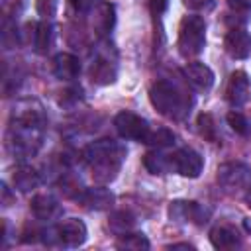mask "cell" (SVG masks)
Instances as JSON below:
<instances>
[{"instance_id": "cell-1", "label": "cell", "mask_w": 251, "mask_h": 251, "mask_svg": "<svg viewBox=\"0 0 251 251\" xmlns=\"http://www.w3.org/2000/svg\"><path fill=\"white\" fill-rule=\"evenodd\" d=\"M43 124H45V114L37 102L25 100L18 104V108L12 114V122L6 135L8 149L18 157L35 155L41 145Z\"/></svg>"}, {"instance_id": "cell-2", "label": "cell", "mask_w": 251, "mask_h": 251, "mask_svg": "<svg viewBox=\"0 0 251 251\" xmlns=\"http://www.w3.org/2000/svg\"><path fill=\"white\" fill-rule=\"evenodd\" d=\"M80 157L90 167L94 180L100 184H108L120 173L122 161L126 157V149L112 139H98L86 145Z\"/></svg>"}, {"instance_id": "cell-3", "label": "cell", "mask_w": 251, "mask_h": 251, "mask_svg": "<svg viewBox=\"0 0 251 251\" xmlns=\"http://www.w3.org/2000/svg\"><path fill=\"white\" fill-rule=\"evenodd\" d=\"M149 100L159 114L173 120L184 118L192 106V100L188 98V94L169 80H157L149 90Z\"/></svg>"}, {"instance_id": "cell-4", "label": "cell", "mask_w": 251, "mask_h": 251, "mask_svg": "<svg viewBox=\"0 0 251 251\" xmlns=\"http://www.w3.org/2000/svg\"><path fill=\"white\" fill-rule=\"evenodd\" d=\"M206 45V22L200 16H184L178 25L176 47L182 57H196Z\"/></svg>"}, {"instance_id": "cell-5", "label": "cell", "mask_w": 251, "mask_h": 251, "mask_svg": "<svg viewBox=\"0 0 251 251\" xmlns=\"http://www.w3.org/2000/svg\"><path fill=\"white\" fill-rule=\"evenodd\" d=\"M114 127L120 133V137L124 139H131V141H145V137L149 135V124L145 118L133 114V112H120L114 118Z\"/></svg>"}, {"instance_id": "cell-6", "label": "cell", "mask_w": 251, "mask_h": 251, "mask_svg": "<svg viewBox=\"0 0 251 251\" xmlns=\"http://www.w3.org/2000/svg\"><path fill=\"white\" fill-rule=\"evenodd\" d=\"M171 163H173V173H178L186 178H196L200 176L204 169V159L198 151L192 147H182L175 153H171Z\"/></svg>"}, {"instance_id": "cell-7", "label": "cell", "mask_w": 251, "mask_h": 251, "mask_svg": "<svg viewBox=\"0 0 251 251\" xmlns=\"http://www.w3.org/2000/svg\"><path fill=\"white\" fill-rule=\"evenodd\" d=\"M218 182L226 188H245L251 182V167L241 161H229L218 167Z\"/></svg>"}, {"instance_id": "cell-8", "label": "cell", "mask_w": 251, "mask_h": 251, "mask_svg": "<svg viewBox=\"0 0 251 251\" xmlns=\"http://www.w3.org/2000/svg\"><path fill=\"white\" fill-rule=\"evenodd\" d=\"M208 210L194 200H173L169 204V218L173 222H192L204 224L208 220Z\"/></svg>"}, {"instance_id": "cell-9", "label": "cell", "mask_w": 251, "mask_h": 251, "mask_svg": "<svg viewBox=\"0 0 251 251\" xmlns=\"http://www.w3.org/2000/svg\"><path fill=\"white\" fill-rule=\"evenodd\" d=\"M249 98H251V78L247 76L245 71H233L226 86V100L233 108H239L247 104Z\"/></svg>"}, {"instance_id": "cell-10", "label": "cell", "mask_w": 251, "mask_h": 251, "mask_svg": "<svg viewBox=\"0 0 251 251\" xmlns=\"http://www.w3.org/2000/svg\"><path fill=\"white\" fill-rule=\"evenodd\" d=\"M57 231H59L61 245H65V247H80L88 237V229H86L84 222L78 218H69V220L61 222L57 226Z\"/></svg>"}, {"instance_id": "cell-11", "label": "cell", "mask_w": 251, "mask_h": 251, "mask_svg": "<svg viewBox=\"0 0 251 251\" xmlns=\"http://www.w3.org/2000/svg\"><path fill=\"white\" fill-rule=\"evenodd\" d=\"M182 76L186 78V82L194 88V90H200V92H206L212 88L214 84V71L204 65V63H188L182 67Z\"/></svg>"}, {"instance_id": "cell-12", "label": "cell", "mask_w": 251, "mask_h": 251, "mask_svg": "<svg viewBox=\"0 0 251 251\" xmlns=\"http://www.w3.org/2000/svg\"><path fill=\"white\" fill-rule=\"evenodd\" d=\"M224 47L231 59H247L251 55V35L241 27H233L227 31Z\"/></svg>"}, {"instance_id": "cell-13", "label": "cell", "mask_w": 251, "mask_h": 251, "mask_svg": "<svg viewBox=\"0 0 251 251\" xmlns=\"http://www.w3.org/2000/svg\"><path fill=\"white\" fill-rule=\"evenodd\" d=\"M92 27L98 35H108L116 24V8L112 2H98L92 10Z\"/></svg>"}, {"instance_id": "cell-14", "label": "cell", "mask_w": 251, "mask_h": 251, "mask_svg": "<svg viewBox=\"0 0 251 251\" xmlns=\"http://www.w3.org/2000/svg\"><path fill=\"white\" fill-rule=\"evenodd\" d=\"M86 210H106L114 204V192L104 188V186H94V188H84L80 196L76 198Z\"/></svg>"}, {"instance_id": "cell-15", "label": "cell", "mask_w": 251, "mask_h": 251, "mask_svg": "<svg viewBox=\"0 0 251 251\" xmlns=\"http://www.w3.org/2000/svg\"><path fill=\"white\" fill-rule=\"evenodd\" d=\"M29 208H31V214H33L37 220H53V218H57V216L61 214V204H59V200H57L53 194H45V192L35 194V196L31 198Z\"/></svg>"}, {"instance_id": "cell-16", "label": "cell", "mask_w": 251, "mask_h": 251, "mask_svg": "<svg viewBox=\"0 0 251 251\" xmlns=\"http://www.w3.org/2000/svg\"><path fill=\"white\" fill-rule=\"evenodd\" d=\"M80 73V61L73 53H59L53 59V75L61 80H75Z\"/></svg>"}, {"instance_id": "cell-17", "label": "cell", "mask_w": 251, "mask_h": 251, "mask_svg": "<svg viewBox=\"0 0 251 251\" xmlns=\"http://www.w3.org/2000/svg\"><path fill=\"white\" fill-rule=\"evenodd\" d=\"M12 182H14V188H18L20 192H29L33 188L39 186L41 178H39V173L29 167V165H20L14 175H12Z\"/></svg>"}, {"instance_id": "cell-18", "label": "cell", "mask_w": 251, "mask_h": 251, "mask_svg": "<svg viewBox=\"0 0 251 251\" xmlns=\"http://www.w3.org/2000/svg\"><path fill=\"white\" fill-rule=\"evenodd\" d=\"M116 63L110 61L108 57H98L90 67V78L96 84H110L116 80Z\"/></svg>"}, {"instance_id": "cell-19", "label": "cell", "mask_w": 251, "mask_h": 251, "mask_svg": "<svg viewBox=\"0 0 251 251\" xmlns=\"http://www.w3.org/2000/svg\"><path fill=\"white\" fill-rule=\"evenodd\" d=\"M210 241L216 249H231V247L239 245L241 237H239L237 229L231 226H216L210 231Z\"/></svg>"}, {"instance_id": "cell-20", "label": "cell", "mask_w": 251, "mask_h": 251, "mask_svg": "<svg viewBox=\"0 0 251 251\" xmlns=\"http://www.w3.org/2000/svg\"><path fill=\"white\" fill-rule=\"evenodd\" d=\"M143 165L151 175H167L173 173V163H171V155L161 153L159 149L145 153L143 157Z\"/></svg>"}, {"instance_id": "cell-21", "label": "cell", "mask_w": 251, "mask_h": 251, "mask_svg": "<svg viewBox=\"0 0 251 251\" xmlns=\"http://www.w3.org/2000/svg\"><path fill=\"white\" fill-rule=\"evenodd\" d=\"M53 41V25L51 22L43 20L39 24H33V49L39 55H45Z\"/></svg>"}, {"instance_id": "cell-22", "label": "cell", "mask_w": 251, "mask_h": 251, "mask_svg": "<svg viewBox=\"0 0 251 251\" xmlns=\"http://www.w3.org/2000/svg\"><path fill=\"white\" fill-rule=\"evenodd\" d=\"M116 247L118 249H127V251H141V249H149L151 243L149 239L143 235V233H122L120 239L116 241Z\"/></svg>"}, {"instance_id": "cell-23", "label": "cell", "mask_w": 251, "mask_h": 251, "mask_svg": "<svg viewBox=\"0 0 251 251\" xmlns=\"http://www.w3.org/2000/svg\"><path fill=\"white\" fill-rule=\"evenodd\" d=\"M143 143H147V145H151L155 149H165V147L175 143V133L171 129H167V127H159L155 131H149V135L145 137Z\"/></svg>"}, {"instance_id": "cell-24", "label": "cell", "mask_w": 251, "mask_h": 251, "mask_svg": "<svg viewBox=\"0 0 251 251\" xmlns=\"http://www.w3.org/2000/svg\"><path fill=\"white\" fill-rule=\"evenodd\" d=\"M133 216L129 214V212H124V210H120V212H114L112 216H110V229L114 231V233H118V235H122V233H127L131 227H133Z\"/></svg>"}, {"instance_id": "cell-25", "label": "cell", "mask_w": 251, "mask_h": 251, "mask_svg": "<svg viewBox=\"0 0 251 251\" xmlns=\"http://www.w3.org/2000/svg\"><path fill=\"white\" fill-rule=\"evenodd\" d=\"M59 184H61V192H63L65 196H69V198H78L80 192L84 190V186L80 184V178H76V176L71 175V173H65V175L61 176Z\"/></svg>"}, {"instance_id": "cell-26", "label": "cell", "mask_w": 251, "mask_h": 251, "mask_svg": "<svg viewBox=\"0 0 251 251\" xmlns=\"http://www.w3.org/2000/svg\"><path fill=\"white\" fill-rule=\"evenodd\" d=\"M227 124H229V127H231L235 133H239V135H247L249 129H251L247 118H245L241 112H235V110H231V112L227 114Z\"/></svg>"}, {"instance_id": "cell-27", "label": "cell", "mask_w": 251, "mask_h": 251, "mask_svg": "<svg viewBox=\"0 0 251 251\" xmlns=\"http://www.w3.org/2000/svg\"><path fill=\"white\" fill-rule=\"evenodd\" d=\"M196 124H198V131L204 139L216 141V124H214V118L210 114H200Z\"/></svg>"}, {"instance_id": "cell-28", "label": "cell", "mask_w": 251, "mask_h": 251, "mask_svg": "<svg viewBox=\"0 0 251 251\" xmlns=\"http://www.w3.org/2000/svg\"><path fill=\"white\" fill-rule=\"evenodd\" d=\"M57 6H59V0H37V14L49 20L57 14Z\"/></svg>"}, {"instance_id": "cell-29", "label": "cell", "mask_w": 251, "mask_h": 251, "mask_svg": "<svg viewBox=\"0 0 251 251\" xmlns=\"http://www.w3.org/2000/svg\"><path fill=\"white\" fill-rule=\"evenodd\" d=\"M10 37L14 39V45H16V41H18L16 25H14V24H10V22H4V25H2V43H4V47H6V49H10Z\"/></svg>"}, {"instance_id": "cell-30", "label": "cell", "mask_w": 251, "mask_h": 251, "mask_svg": "<svg viewBox=\"0 0 251 251\" xmlns=\"http://www.w3.org/2000/svg\"><path fill=\"white\" fill-rule=\"evenodd\" d=\"M182 4L188 10H210L214 6V0H182Z\"/></svg>"}, {"instance_id": "cell-31", "label": "cell", "mask_w": 251, "mask_h": 251, "mask_svg": "<svg viewBox=\"0 0 251 251\" xmlns=\"http://www.w3.org/2000/svg\"><path fill=\"white\" fill-rule=\"evenodd\" d=\"M69 2L76 12H90L98 4V0H69Z\"/></svg>"}, {"instance_id": "cell-32", "label": "cell", "mask_w": 251, "mask_h": 251, "mask_svg": "<svg viewBox=\"0 0 251 251\" xmlns=\"http://www.w3.org/2000/svg\"><path fill=\"white\" fill-rule=\"evenodd\" d=\"M169 8V0H149V12L153 16H161Z\"/></svg>"}, {"instance_id": "cell-33", "label": "cell", "mask_w": 251, "mask_h": 251, "mask_svg": "<svg viewBox=\"0 0 251 251\" xmlns=\"http://www.w3.org/2000/svg\"><path fill=\"white\" fill-rule=\"evenodd\" d=\"M227 4L235 12H247V10H251V0H227Z\"/></svg>"}, {"instance_id": "cell-34", "label": "cell", "mask_w": 251, "mask_h": 251, "mask_svg": "<svg viewBox=\"0 0 251 251\" xmlns=\"http://www.w3.org/2000/svg\"><path fill=\"white\" fill-rule=\"evenodd\" d=\"M2 204L4 206H10L12 204V194H10V188H8V184L6 182H2Z\"/></svg>"}, {"instance_id": "cell-35", "label": "cell", "mask_w": 251, "mask_h": 251, "mask_svg": "<svg viewBox=\"0 0 251 251\" xmlns=\"http://www.w3.org/2000/svg\"><path fill=\"white\" fill-rule=\"evenodd\" d=\"M243 200H245V204L251 208V182L245 186V194H243Z\"/></svg>"}, {"instance_id": "cell-36", "label": "cell", "mask_w": 251, "mask_h": 251, "mask_svg": "<svg viewBox=\"0 0 251 251\" xmlns=\"http://www.w3.org/2000/svg\"><path fill=\"white\" fill-rule=\"evenodd\" d=\"M167 249H194L190 243H173V245H169Z\"/></svg>"}]
</instances>
